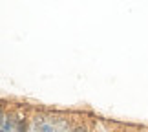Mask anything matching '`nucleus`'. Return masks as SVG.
<instances>
[{"label":"nucleus","mask_w":148,"mask_h":132,"mask_svg":"<svg viewBox=\"0 0 148 132\" xmlns=\"http://www.w3.org/2000/svg\"><path fill=\"white\" fill-rule=\"evenodd\" d=\"M75 132H84V130H75Z\"/></svg>","instance_id":"nucleus-1"}]
</instances>
